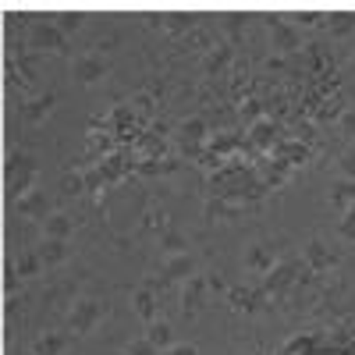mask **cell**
<instances>
[{
  "label": "cell",
  "instance_id": "obj_1",
  "mask_svg": "<svg viewBox=\"0 0 355 355\" xmlns=\"http://www.w3.org/2000/svg\"><path fill=\"white\" fill-rule=\"evenodd\" d=\"M36 174H40L36 160L28 157V153H21V150H15V153L8 157V164H4V185H8V192H11L15 199H21V196L33 192Z\"/></svg>",
  "mask_w": 355,
  "mask_h": 355
},
{
  "label": "cell",
  "instance_id": "obj_2",
  "mask_svg": "<svg viewBox=\"0 0 355 355\" xmlns=\"http://www.w3.org/2000/svg\"><path fill=\"white\" fill-rule=\"evenodd\" d=\"M178 146H182V157L189 160H199L210 146V125L202 117H185L182 128H178Z\"/></svg>",
  "mask_w": 355,
  "mask_h": 355
},
{
  "label": "cell",
  "instance_id": "obj_3",
  "mask_svg": "<svg viewBox=\"0 0 355 355\" xmlns=\"http://www.w3.org/2000/svg\"><path fill=\"white\" fill-rule=\"evenodd\" d=\"M103 313H107L103 302H96V299H78V302L71 306V313H68V327H71V334H89L93 327H100Z\"/></svg>",
  "mask_w": 355,
  "mask_h": 355
},
{
  "label": "cell",
  "instance_id": "obj_4",
  "mask_svg": "<svg viewBox=\"0 0 355 355\" xmlns=\"http://www.w3.org/2000/svg\"><path fill=\"white\" fill-rule=\"evenodd\" d=\"M28 46L40 50V53H68V36L53 21H40L33 33H28Z\"/></svg>",
  "mask_w": 355,
  "mask_h": 355
},
{
  "label": "cell",
  "instance_id": "obj_5",
  "mask_svg": "<svg viewBox=\"0 0 355 355\" xmlns=\"http://www.w3.org/2000/svg\"><path fill=\"white\" fill-rule=\"evenodd\" d=\"M295 277H299V263H295V259L277 263L274 270L266 274V281H263V295H270V299H277V295H284V291L295 284Z\"/></svg>",
  "mask_w": 355,
  "mask_h": 355
},
{
  "label": "cell",
  "instance_id": "obj_6",
  "mask_svg": "<svg viewBox=\"0 0 355 355\" xmlns=\"http://www.w3.org/2000/svg\"><path fill=\"white\" fill-rule=\"evenodd\" d=\"M266 28H270V43H274V50H281V53H291V50H299V28L295 25H288L284 18H277V15H266Z\"/></svg>",
  "mask_w": 355,
  "mask_h": 355
},
{
  "label": "cell",
  "instance_id": "obj_7",
  "mask_svg": "<svg viewBox=\"0 0 355 355\" xmlns=\"http://www.w3.org/2000/svg\"><path fill=\"white\" fill-rule=\"evenodd\" d=\"M281 142H284V139H281L277 121H266V117L252 121V128H249V146H252V150H259V153H270V150H277Z\"/></svg>",
  "mask_w": 355,
  "mask_h": 355
},
{
  "label": "cell",
  "instance_id": "obj_8",
  "mask_svg": "<svg viewBox=\"0 0 355 355\" xmlns=\"http://www.w3.org/2000/svg\"><path fill=\"white\" fill-rule=\"evenodd\" d=\"M71 75H75V82H82V85H96L103 75H107V61L100 53H85V57H78V61L71 64Z\"/></svg>",
  "mask_w": 355,
  "mask_h": 355
},
{
  "label": "cell",
  "instance_id": "obj_9",
  "mask_svg": "<svg viewBox=\"0 0 355 355\" xmlns=\"http://www.w3.org/2000/svg\"><path fill=\"white\" fill-rule=\"evenodd\" d=\"M15 210L21 214V217H33V220H46L53 210H50V196L43 192V189H33L28 196H21V199H15Z\"/></svg>",
  "mask_w": 355,
  "mask_h": 355
},
{
  "label": "cell",
  "instance_id": "obj_10",
  "mask_svg": "<svg viewBox=\"0 0 355 355\" xmlns=\"http://www.w3.org/2000/svg\"><path fill=\"white\" fill-rule=\"evenodd\" d=\"M274 160H281L288 171H295V167H306L309 164V146L306 142H299V139H284L277 150H274Z\"/></svg>",
  "mask_w": 355,
  "mask_h": 355
},
{
  "label": "cell",
  "instance_id": "obj_11",
  "mask_svg": "<svg viewBox=\"0 0 355 355\" xmlns=\"http://www.w3.org/2000/svg\"><path fill=\"white\" fill-rule=\"evenodd\" d=\"M192 277H196V259H192L189 252L171 256V259L164 263V281H167V284H185V281H192Z\"/></svg>",
  "mask_w": 355,
  "mask_h": 355
},
{
  "label": "cell",
  "instance_id": "obj_12",
  "mask_svg": "<svg viewBox=\"0 0 355 355\" xmlns=\"http://www.w3.org/2000/svg\"><path fill=\"white\" fill-rule=\"evenodd\" d=\"M53 93H43V96H33V100H25V107H21V117H25V125H43L46 117H50V110H53Z\"/></svg>",
  "mask_w": 355,
  "mask_h": 355
},
{
  "label": "cell",
  "instance_id": "obj_13",
  "mask_svg": "<svg viewBox=\"0 0 355 355\" xmlns=\"http://www.w3.org/2000/svg\"><path fill=\"white\" fill-rule=\"evenodd\" d=\"M210 288V281H202V277H192L185 281V291H182V313L185 316H196L202 309V291Z\"/></svg>",
  "mask_w": 355,
  "mask_h": 355
},
{
  "label": "cell",
  "instance_id": "obj_14",
  "mask_svg": "<svg viewBox=\"0 0 355 355\" xmlns=\"http://www.w3.org/2000/svg\"><path fill=\"white\" fill-rule=\"evenodd\" d=\"M36 252H40L43 266H61V263H68V256H71V245H68V242H57V239H43Z\"/></svg>",
  "mask_w": 355,
  "mask_h": 355
},
{
  "label": "cell",
  "instance_id": "obj_15",
  "mask_svg": "<svg viewBox=\"0 0 355 355\" xmlns=\"http://www.w3.org/2000/svg\"><path fill=\"white\" fill-rule=\"evenodd\" d=\"M71 231H75V224H71V217L68 214H50L46 220H43V239H57V242H68L71 239Z\"/></svg>",
  "mask_w": 355,
  "mask_h": 355
},
{
  "label": "cell",
  "instance_id": "obj_16",
  "mask_svg": "<svg viewBox=\"0 0 355 355\" xmlns=\"http://www.w3.org/2000/svg\"><path fill=\"white\" fill-rule=\"evenodd\" d=\"M239 214H242L239 206H234L231 199H220V196H210L206 199V210H202L206 220H234Z\"/></svg>",
  "mask_w": 355,
  "mask_h": 355
},
{
  "label": "cell",
  "instance_id": "obj_17",
  "mask_svg": "<svg viewBox=\"0 0 355 355\" xmlns=\"http://www.w3.org/2000/svg\"><path fill=\"white\" fill-rule=\"evenodd\" d=\"M242 263H245V270H256V274H270L274 270V256L266 252L263 245H252V249H245V256H242Z\"/></svg>",
  "mask_w": 355,
  "mask_h": 355
},
{
  "label": "cell",
  "instance_id": "obj_18",
  "mask_svg": "<svg viewBox=\"0 0 355 355\" xmlns=\"http://www.w3.org/2000/svg\"><path fill=\"white\" fill-rule=\"evenodd\" d=\"M146 341H150V345H157L160 352H167V348L174 345V327H171L167 320H153L150 327H146Z\"/></svg>",
  "mask_w": 355,
  "mask_h": 355
},
{
  "label": "cell",
  "instance_id": "obj_19",
  "mask_svg": "<svg viewBox=\"0 0 355 355\" xmlns=\"http://www.w3.org/2000/svg\"><path fill=\"white\" fill-rule=\"evenodd\" d=\"M327 33L331 36H352L355 33V11H334V15H327Z\"/></svg>",
  "mask_w": 355,
  "mask_h": 355
},
{
  "label": "cell",
  "instance_id": "obj_20",
  "mask_svg": "<svg viewBox=\"0 0 355 355\" xmlns=\"http://www.w3.org/2000/svg\"><path fill=\"white\" fill-rule=\"evenodd\" d=\"M196 21H199V15H192V11L164 15V28H167V33H174V36H182V33H189V28H196Z\"/></svg>",
  "mask_w": 355,
  "mask_h": 355
},
{
  "label": "cell",
  "instance_id": "obj_21",
  "mask_svg": "<svg viewBox=\"0 0 355 355\" xmlns=\"http://www.w3.org/2000/svg\"><path fill=\"white\" fill-rule=\"evenodd\" d=\"M135 313H139L146 323L157 320V295H153V288H139V291H135Z\"/></svg>",
  "mask_w": 355,
  "mask_h": 355
},
{
  "label": "cell",
  "instance_id": "obj_22",
  "mask_svg": "<svg viewBox=\"0 0 355 355\" xmlns=\"http://www.w3.org/2000/svg\"><path fill=\"white\" fill-rule=\"evenodd\" d=\"M306 263L313 266V270H327V266H334V256L327 252V245H323V242H309L306 245Z\"/></svg>",
  "mask_w": 355,
  "mask_h": 355
},
{
  "label": "cell",
  "instance_id": "obj_23",
  "mask_svg": "<svg viewBox=\"0 0 355 355\" xmlns=\"http://www.w3.org/2000/svg\"><path fill=\"white\" fill-rule=\"evenodd\" d=\"M259 295H263V291H249V288H231V291H227V299H231V306H234V309H242V313H252V309L259 306Z\"/></svg>",
  "mask_w": 355,
  "mask_h": 355
},
{
  "label": "cell",
  "instance_id": "obj_24",
  "mask_svg": "<svg viewBox=\"0 0 355 355\" xmlns=\"http://www.w3.org/2000/svg\"><path fill=\"white\" fill-rule=\"evenodd\" d=\"M64 345H68V338H64V334H43V338L36 341L33 355H61V352H64Z\"/></svg>",
  "mask_w": 355,
  "mask_h": 355
},
{
  "label": "cell",
  "instance_id": "obj_25",
  "mask_svg": "<svg viewBox=\"0 0 355 355\" xmlns=\"http://www.w3.org/2000/svg\"><path fill=\"white\" fill-rule=\"evenodd\" d=\"M227 64H231V46L220 43L210 57H206V64H202V68H206V75H217V71H224Z\"/></svg>",
  "mask_w": 355,
  "mask_h": 355
},
{
  "label": "cell",
  "instance_id": "obj_26",
  "mask_svg": "<svg viewBox=\"0 0 355 355\" xmlns=\"http://www.w3.org/2000/svg\"><path fill=\"white\" fill-rule=\"evenodd\" d=\"M331 202H334V206H338V210L345 214V210H348V206L355 202V182H341V185H338V189L331 192Z\"/></svg>",
  "mask_w": 355,
  "mask_h": 355
},
{
  "label": "cell",
  "instance_id": "obj_27",
  "mask_svg": "<svg viewBox=\"0 0 355 355\" xmlns=\"http://www.w3.org/2000/svg\"><path fill=\"white\" fill-rule=\"evenodd\" d=\"M57 28H61L64 36H71V33H78V28L85 25V15H78V11H64V15H57V21H53Z\"/></svg>",
  "mask_w": 355,
  "mask_h": 355
},
{
  "label": "cell",
  "instance_id": "obj_28",
  "mask_svg": "<svg viewBox=\"0 0 355 355\" xmlns=\"http://www.w3.org/2000/svg\"><path fill=\"white\" fill-rule=\"evenodd\" d=\"M338 234H341V239L345 242H352L355 245V202L348 206V210L341 214V224H338Z\"/></svg>",
  "mask_w": 355,
  "mask_h": 355
},
{
  "label": "cell",
  "instance_id": "obj_29",
  "mask_svg": "<svg viewBox=\"0 0 355 355\" xmlns=\"http://www.w3.org/2000/svg\"><path fill=\"white\" fill-rule=\"evenodd\" d=\"M18 270H21V277H36V274L43 270V259H40V252H25V256L18 259Z\"/></svg>",
  "mask_w": 355,
  "mask_h": 355
},
{
  "label": "cell",
  "instance_id": "obj_30",
  "mask_svg": "<svg viewBox=\"0 0 355 355\" xmlns=\"http://www.w3.org/2000/svg\"><path fill=\"white\" fill-rule=\"evenodd\" d=\"M18 284H21V270L8 259V263H4V291H8V295H15V291H18Z\"/></svg>",
  "mask_w": 355,
  "mask_h": 355
},
{
  "label": "cell",
  "instance_id": "obj_31",
  "mask_svg": "<svg viewBox=\"0 0 355 355\" xmlns=\"http://www.w3.org/2000/svg\"><path fill=\"white\" fill-rule=\"evenodd\" d=\"M82 189H85V178H82V174H64V178H61V192H64V196H78Z\"/></svg>",
  "mask_w": 355,
  "mask_h": 355
},
{
  "label": "cell",
  "instance_id": "obj_32",
  "mask_svg": "<svg viewBox=\"0 0 355 355\" xmlns=\"http://www.w3.org/2000/svg\"><path fill=\"white\" fill-rule=\"evenodd\" d=\"M82 178H85V189H89V192H96V196H100V189L107 185V178H103V171H100V167H93V171H85Z\"/></svg>",
  "mask_w": 355,
  "mask_h": 355
},
{
  "label": "cell",
  "instance_id": "obj_33",
  "mask_svg": "<svg viewBox=\"0 0 355 355\" xmlns=\"http://www.w3.org/2000/svg\"><path fill=\"white\" fill-rule=\"evenodd\" d=\"M164 249H167L171 256H182V252H185V239H182L178 231H167V234H164Z\"/></svg>",
  "mask_w": 355,
  "mask_h": 355
},
{
  "label": "cell",
  "instance_id": "obj_34",
  "mask_svg": "<svg viewBox=\"0 0 355 355\" xmlns=\"http://www.w3.org/2000/svg\"><path fill=\"white\" fill-rule=\"evenodd\" d=\"M338 167H341V174H345V182H355V150H348V153H341V160H338Z\"/></svg>",
  "mask_w": 355,
  "mask_h": 355
},
{
  "label": "cell",
  "instance_id": "obj_35",
  "mask_svg": "<svg viewBox=\"0 0 355 355\" xmlns=\"http://www.w3.org/2000/svg\"><path fill=\"white\" fill-rule=\"evenodd\" d=\"M128 355H160V348L142 338V341H132V345H128Z\"/></svg>",
  "mask_w": 355,
  "mask_h": 355
},
{
  "label": "cell",
  "instance_id": "obj_36",
  "mask_svg": "<svg viewBox=\"0 0 355 355\" xmlns=\"http://www.w3.org/2000/svg\"><path fill=\"white\" fill-rule=\"evenodd\" d=\"M341 132L345 135H355V110H345L341 114Z\"/></svg>",
  "mask_w": 355,
  "mask_h": 355
},
{
  "label": "cell",
  "instance_id": "obj_37",
  "mask_svg": "<svg viewBox=\"0 0 355 355\" xmlns=\"http://www.w3.org/2000/svg\"><path fill=\"white\" fill-rule=\"evenodd\" d=\"M164 355H199V348L196 345H171Z\"/></svg>",
  "mask_w": 355,
  "mask_h": 355
},
{
  "label": "cell",
  "instance_id": "obj_38",
  "mask_svg": "<svg viewBox=\"0 0 355 355\" xmlns=\"http://www.w3.org/2000/svg\"><path fill=\"white\" fill-rule=\"evenodd\" d=\"M245 18H249V15H231V18H227V33H239V28L245 25Z\"/></svg>",
  "mask_w": 355,
  "mask_h": 355
},
{
  "label": "cell",
  "instance_id": "obj_39",
  "mask_svg": "<svg viewBox=\"0 0 355 355\" xmlns=\"http://www.w3.org/2000/svg\"><path fill=\"white\" fill-rule=\"evenodd\" d=\"M306 348H309V338H299V341L288 345V355H299V352H306Z\"/></svg>",
  "mask_w": 355,
  "mask_h": 355
},
{
  "label": "cell",
  "instance_id": "obj_40",
  "mask_svg": "<svg viewBox=\"0 0 355 355\" xmlns=\"http://www.w3.org/2000/svg\"><path fill=\"white\" fill-rule=\"evenodd\" d=\"M299 21H302V25H316L320 15H316V11H299Z\"/></svg>",
  "mask_w": 355,
  "mask_h": 355
},
{
  "label": "cell",
  "instance_id": "obj_41",
  "mask_svg": "<svg viewBox=\"0 0 355 355\" xmlns=\"http://www.w3.org/2000/svg\"><path fill=\"white\" fill-rule=\"evenodd\" d=\"M352 71H355V57H352Z\"/></svg>",
  "mask_w": 355,
  "mask_h": 355
},
{
  "label": "cell",
  "instance_id": "obj_42",
  "mask_svg": "<svg viewBox=\"0 0 355 355\" xmlns=\"http://www.w3.org/2000/svg\"><path fill=\"white\" fill-rule=\"evenodd\" d=\"M234 355H242V352H234Z\"/></svg>",
  "mask_w": 355,
  "mask_h": 355
}]
</instances>
